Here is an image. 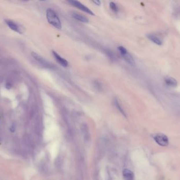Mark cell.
Returning a JSON list of instances; mask_svg holds the SVG:
<instances>
[{
    "label": "cell",
    "instance_id": "1",
    "mask_svg": "<svg viewBox=\"0 0 180 180\" xmlns=\"http://www.w3.org/2000/svg\"><path fill=\"white\" fill-rule=\"evenodd\" d=\"M47 18L49 23L56 29H62V23L58 15L52 9H48L47 11Z\"/></svg>",
    "mask_w": 180,
    "mask_h": 180
},
{
    "label": "cell",
    "instance_id": "2",
    "mask_svg": "<svg viewBox=\"0 0 180 180\" xmlns=\"http://www.w3.org/2000/svg\"><path fill=\"white\" fill-rule=\"evenodd\" d=\"M153 138L157 144L162 146H166L168 145L169 141L168 137L161 133L155 134L152 135Z\"/></svg>",
    "mask_w": 180,
    "mask_h": 180
},
{
    "label": "cell",
    "instance_id": "3",
    "mask_svg": "<svg viewBox=\"0 0 180 180\" xmlns=\"http://www.w3.org/2000/svg\"><path fill=\"white\" fill-rule=\"evenodd\" d=\"M68 2L70 3L71 5L80 9V10L85 12L89 15H94V13L90 9H89L87 7L84 6L83 4H82L78 1H74V0H71V1H68Z\"/></svg>",
    "mask_w": 180,
    "mask_h": 180
},
{
    "label": "cell",
    "instance_id": "4",
    "mask_svg": "<svg viewBox=\"0 0 180 180\" xmlns=\"http://www.w3.org/2000/svg\"><path fill=\"white\" fill-rule=\"evenodd\" d=\"M31 55H32L33 58H34L36 60L38 61L40 63L42 64L44 66L47 67L51 66V64L49 63V62H47L45 59L42 58V57L38 55L37 53H36L35 52H32Z\"/></svg>",
    "mask_w": 180,
    "mask_h": 180
},
{
    "label": "cell",
    "instance_id": "5",
    "mask_svg": "<svg viewBox=\"0 0 180 180\" xmlns=\"http://www.w3.org/2000/svg\"><path fill=\"white\" fill-rule=\"evenodd\" d=\"M52 53L54 58L56 59V60L58 61V63L62 65L63 67H67L68 66V62L65 59L62 58V57L58 55V53H56L54 51H53Z\"/></svg>",
    "mask_w": 180,
    "mask_h": 180
},
{
    "label": "cell",
    "instance_id": "6",
    "mask_svg": "<svg viewBox=\"0 0 180 180\" xmlns=\"http://www.w3.org/2000/svg\"><path fill=\"white\" fill-rule=\"evenodd\" d=\"M164 81H165L166 84L168 87L175 88L177 86V81L175 79L172 77H166L164 79Z\"/></svg>",
    "mask_w": 180,
    "mask_h": 180
},
{
    "label": "cell",
    "instance_id": "7",
    "mask_svg": "<svg viewBox=\"0 0 180 180\" xmlns=\"http://www.w3.org/2000/svg\"><path fill=\"white\" fill-rule=\"evenodd\" d=\"M123 175L125 180H134L133 173L128 169L125 168L123 171Z\"/></svg>",
    "mask_w": 180,
    "mask_h": 180
},
{
    "label": "cell",
    "instance_id": "8",
    "mask_svg": "<svg viewBox=\"0 0 180 180\" xmlns=\"http://www.w3.org/2000/svg\"><path fill=\"white\" fill-rule=\"evenodd\" d=\"M72 16L73 17V18H74L76 20L82 22H83V23L89 22V20H88L87 17H85L83 15L78 14L76 12H73L72 13Z\"/></svg>",
    "mask_w": 180,
    "mask_h": 180
},
{
    "label": "cell",
    "instance_id": "9",
    "mask_svg": "<svg viewBox=\"0 0 180 180\" xmlns=\"http://www.w3.org/2000/svg\"><path fill=\"white\" fill-rule=\"evenodd\" d=\"M5 22L7 24V25L9 26V28L10 29H12V30L14 31L15 32L20 33H22L20 31V28H19V26L16 23H15L14 22H13L12 21L5 20Z\"/></svg>",
    "mask_w": 180,
    "mask_h": 180
},
{
    "label": "cell",
    "instance_id": "10",
    "mask_svg": "<svg viewBox=\"0 0 180 180\" xmlns=\"http://www.w3.org/2000/svg\"><path fill=\"white\" fill-rule=\"evenodd\" d=\"M123 58H124V59L125 61L128 62V64H130V65L133 66L135 64V61L133 57L131 55V54L130 53L127 52L125 53V54L122 55Z\"/></svg>",
    "mask_w": 180,
    "mask_h": 180
},
{
    "label": "cell",
    "instance_id": "11",
    "mask_svg": "<svg viewBox=\"0 0 180 180\" xmlns=\"http://www.w3.org/2000/svg\"><path fill=\"white\" fill-rule=\"evenodd\" d=\"M148 38L149 40L154 42V44H157V45L161 46L162 44V41L158 38L157 36L152 34H149L148 35Z\"/></svg>",
    "mask_w": 180,
    "mask_h": 180
},
{
    "label": "cell",
    "instance_id": "12",
    "mask_svg": "<svg viewBox=\"0 0 180 180\" xmlns=\"http://www.w3.org/2000/svg\"><path fill=\"white\" fill-rule=\"evenodd\" d=\"M82 134L84 136V138H85V141H87L90 138V135H89L90 134H89V131H87V128H86V127L82 128Z\"/></svg>",
    "mask_w": 180,
    "mask_h": 180
},
{
    "label": "cell",
    "instance_id": "13",
    "mask_svg": "<svg viewBox=\"0 0 180 180\" xmlns=\"http://www.w3.org/2000/svg\"><path fill=\"white\" fill-rule=\"evenodd\" d=\"M110 7L111 10H112L115 12H117L119 11V8H118V6H117L115 3H114L113 2H111L110 3Z\"/></svg>",
    "mask_w": 180,
    "mask_h": 180
},
{
    "label": "cell",
    "instance_id": "14",
    "mask_svg": "<svg viewBox=\"0 0 180 180\" xmlns=\"http://www.w3.org/2000/svg\"><path fill=\"white\" fill-rule=\"evenodd\" d=\"M115 104L116 105V107L117 108L119 109V110L122 113L123 115H125V113H124V110H123V109H122V107H121V105L120 104L119 102L118 101V100L117 99H115Z\"/></svg>",
    "mask_w": 180,
    "mask_h": 180
},
{
    "label": "cell",
    "instance_id": "15",
    "mask_svg": "<svg viewBox=\"0 0 180 180\" xmlns=\"http://www.w3.org/2000/svg\"><path fill=\"white\" fill-rule=\"evenodd\" d=\"M118 50H119L120 52L121 53V55H124V54H125V53H126V52H128L127 50L124 47H123V46H119V47H118Z\"/></svg>",
    "mask_w": 180,
    "mask_h": 180
},
{
    "label": "cell",
    "instance_id": "16",
    "mask_svg": "<svg viewBox=\"0 0 180 180\" xmlns=\"http://www.w3.org/2000/svg\"><path fill=\"white\" fill-rule=\"evenodd\" d=\"M92 2L97 6H100L101 4V2L100 1H93Z\"/></svg>",
    "mask_w": 180,
    "mask_h": 180
},
{
    "label": "cell",
    "instance_id": "17",
    "mask_svg": "<svg viewBox=\"0 0 180 180\" xmlns=\"http://www.w3.org/2000/svg\"><path fill=\"white\" fill-rule=\"evenodd\" d=\"M11 86H11V84H6V88L10 89L11 88Z\"/></svg>",
    "mask_w": 180,
    "mask_h": 180
},
{
    "label": "cell",
    "instance_id": "18",
    "mask_svg": "<svg viewBox=\"0 0 180 180\" xmlns=\"http://www.w3.org/2000/svg\"><path fill=\"white\" fill-rule=\"evenodd\" d=\"M14 127H13V126H12V127L11 128V131L12 132H14Z\"/></svg>",
    "mask_w": 180,
    "mask_h": 180
}]
</instances>
